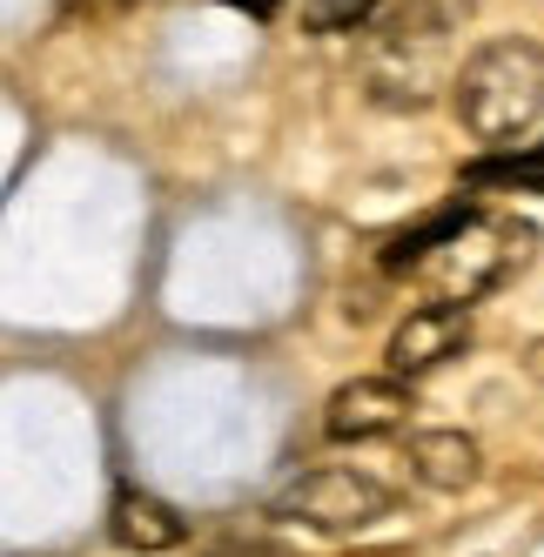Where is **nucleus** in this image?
I'll return each mask as SVG.
<instances>
[{"label": "nucleus", "instance_id": "1", "mask_svg": "<svg viewBox=\"0 0 544 557\" xmlns=\"http://www.w3.org/2000/svg\"><path fill=\"white\" fill-rule=\"evenodd\" d=\"M457 95V122L491 148H518V135H531L544 122V48L537 41H484L471 61L450 74Z\"/></svg>", "mask_w": 544, "mask_h": 557}, {"label": "nucleus", "instance_id": "7", "mask_svg": "<svg viewBox=\"0 0 544 557\" xmlns=\"http://www.w3.org/2000/svg\"><path fill=\"white\" fill-rule=\"evenodd\" d=\"M108 531H114V544H122V550L154 557V550L188 544V517H182L175 504H162L154 491H114V504H108Z\"/></svg>", "mask_w": 544, "mask_h": 557}, {"label": "nucleus", "instance_id": "2", "mask_svg": "<svg viewBox=\"0 0 544 557\" xmlns=\"http://www.w3.org/2000/svg\"><path fill=\"white\" fill-rule=\"evenodd\" d=\"M450 27L444 21H423L410 8H391L370 41H363V95L376 108H397V114H417L431 108L444 88H450Z\"/></svg>", "mask_w": 544, "mask_h": 557}, {"label": "nucleus", "instance_id": "10", "mask_svg": "<svg viewBox=\"0 0 544 557\" xmlns=\"http://www.w3.org/2000/svg\"><path fill=\"white\" fill-rule=\"evenodd\" d=\"M518 175H544V141H531V148H497V154H484V162L463 169V182H471V188H484V182H518Z\"/></svg>", "mask_w": 544, "mask_h": 557}, {"label": "nucleus", "instance_id": "9", "mask_svg": "<svg viewBox=\"0 0 544 557\" xmlns=\"http://www.w3.org/2000/svg\"><path fill=\"white\" fill-rule=\"evenodd\" d=\"M484 209L478 202H463V195H457V202H444V209H431V215H423V222H410V228H397L391 235V243H383V269H391V275H404V269H417L423 256H431V249H444L450 243V235L457 228H471Z\"/></svg>", "mask_w": 544, "mask_h": 557}, {"label": "nucleus", "instance_id": "13", "mask_svg": "<svg viewBox=\"0 0 544 557\" xmlns=\"http://www.w3.org/2000/svg\"><path fill=\"white\" fill-rule=\"evenodd\" d=\"M222 8H243V14H256V21H269V14H276V8H283V0H222Z\"/></svg>", "mask_w": 544, "mask_h": 557}, {"label": "nucleus", "instance_id": "6", "mask_svg": "<svg viewBox=\"0 0 544 557\" xmlns=\"http://www.w3.org/2000/svg\"><path fill=\"white\" fill-rule=\"evenodd\" d=\"M410 383L397 376H357V383H343L330 396V410H323V430L336 436V444H376V436H397L410 423Z\"/></svg>", "mask_w": 544, "mask_h": 557}, {"label": "nucleus", "instance_id": "3", "mask_svg": "<svg viewBox=\"0 0 544 557\" xmlns=\"http://www.w3.org/2000/svg\"><path fill=\"white\" fill-rule=\"evenodd\" d=\"M531 243H537L531 222H518V215H478L471 228H457L444 249L423 256L417 275L437 289V302L471 309L478 296L504 289V283H511V275L531 262Z\"/></svg>", "mask_w": 544, "mask_h": 557}, {"label": "nucleus", "instance_id": "4", "mask_svg": "<svg viewBox=\"0 0 544 557\" xmlns=\"http://www.w3.org/2000/svg\"><path fill=\"white\" fill-rule=\"evenodd\" d=\"M276 517L309 524V531H363L376 517H391V491L357 470H309L276 497Z\"/></svg>", "mask_w": 544, "mask_h": 557}, {"label": "nucleus", "instance_id": "5", "mask_svg": "<svg viewBox=\"0 0 544 557\" xmlns=\"http://www.w3.org/2000/svg\"><path fill=\"white\" fill-rule=\"evenodd\" d=\"M463 343H471V309H457V302H417L404 323L391 330L383 363H391L397 383H410V376H431L437 363H450V356H463Z\"/></svg>", "mask_w": 544, "mask_h": 557}, {"label": "nucleus", "instance_id": "14", "mask_svg": "<svg viewBox=\"0 0 544 557\" xmlns=\"http://www.w3.org/2000/svg\"><path fill=\"white\" fill-rule=\"evenodd\" d=\"M518 188H537L544 195V175H518Z\"/></svg>", "mask_w": 544, "mask_h": 557}, {"label": "nucleus", "instance_id": "12", "mask_svg": "<svg viewBox=\"0 0 544 557\" xmlns=\"http://www.w3.org/2000/svg\"><path fill=\"white\" fill-rule=\"evenodd\" d=\"M397 8H410V14H423V21H444V27H457L463 14L478 8V0H397Z\"/></svg>", "mask_w": 544, "mask_h": 557}, {"label": "nucleus", "instance_id": "8", "mask_svg": "<svg viewBox=\"0 0 544 557\" xmlns=\"http://www.w3.org/2000/svg\"><path fill=\"white\" fill-rule=\"evenodd\" d=\"M410 470H417V484H431V491H471L478 470H484V450H478V436H463V430H417L410 436Z\"/></svg>", "mask_w": 544, "mask_h": 557}, {"label": "nucleus", "instance_id": "11", "mask_svg": "<svg viewBox=\"0 0 544 557\" xmlns=\"http://www.w3.org/2000/svg\"><path fill=\"white\" fill-rule=\"evenodd\" d=\"M370 14H376V0H302V27H317V34H343Z\"/></svg>", "mask_w": 544, "mask_h": 557}]
</instances>
